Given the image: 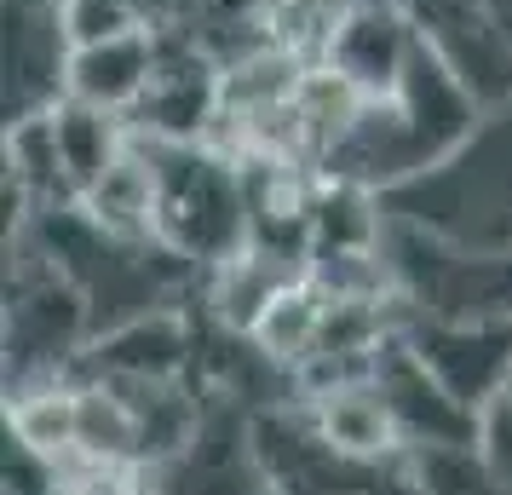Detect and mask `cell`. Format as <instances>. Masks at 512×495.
Listing matches in <instances>:
<instances>
[{
    "mask_svg": "<svg viewBox=\"0 0 512 495\" xmlns=\"http://www.w3.org/2000/svg\"><path fill=\"white\" fill-rule=\"evenodd\" d=\"M392 219L443 236L455 248H507L512 242V104L484 110L449 156L380 196Z\"/></svg>",
    "mask_w": 512,
    "mask_h": 495,
    "instance_id": "cell-1",
    "label": "cell"
},
{
    "mask_svg": "<svg viewBox=\"0 0 512 495\" xmlns=\"http://www.w3.org/2000/svg\"><path fill=\"white\" fill-rule=\"evenodd\" d=\"M156 167V236L179 254L231 260L248 248V173L242 156L213 150V139H139Z\"/></svg>",
    "mask_w": 512,
    "mask_h": 495,
    "instance_id": "cell-2",
    "label": "cell"
},
{
    "mask_svg": "<svg viewBox=\"0 0 512 495\" xmlns=\"http://www.w3.org/2000/svg\"><path fill=\"white\" fill-rule=\"evenodd\" d=\"M403 18L415 24L420 47H432L461 75V87L484 110H507L512 104V52L484 18V0H397Z\"/></svg>",
    "mask_w": 512,
    "mask_h": 495,
    "instance_id": "cell-3",
    "label": "cell"
},
{
    "mask_svg": "<svg viewBox=\"0 0 512 495\" xmlns=\"http://www.w3.org/2000/svg\"><path fill=\"white\" fill-rule=\"evenodd\" d=\"M70 81V35L58 6L6 0V121L41 116L64 98Z\"/></svg>",
    "mask_w": 512,
    "mask_h": 495,
    "instance_id": "cell-4",
    "label": "cell"
},
{
    "mask_svg": "<svg viewBox=\"0 0 512 495\" xmlns=\"http://www.w3.org/2000/svg\"><path fill=\"white\" fill-rule=\"evenodd\" d=\"M156 64H162V35L156 29L116 35V41H98V47H75L64 98H81V104H98V110L133 116L139 98L150 93V81H156Z\"/></svg>",
    "mask_w": 512,
    "mask_h": 495,
    "instance_id": "cell-5",
    "label": "cell"
},
{
    "mask_svg": "<svg viewBox=\"0 0 512 495\" xmlns=\"http://www.w3.org/2000/svg\"><path fill=\"white\" fill-rule=\"evenodd\" d=\"M317 432L334 455L369 461V455H386L397 444L403 421H397L392 398L380 392V380L369 375V380H340L317 398Z\"/></svg>",
    "mask_w": 512,
    "mask_h": 495,
    "instance_id": "cell-6",
    "label": "cell"
},
{
    "mask_svg": "<svg viewBox=\"0 0 512 495\" xmlns=\"http://www.w3.org/2000/svg\"><path fill=\"white\" fill-rule=\"evenodd\" d=\"M52 133H58V156H64V179H70L75 202L133 150V121L116 110H98V104H81V98L52 104Z\"/></svg>",
    "mask_w": 512,
    "mask_h": 495,
    "instance_id": "cell-7",
    "label": "cell"
},
{
    "mask_svg": "<svg viewBox=\"0 0 512 495\" xmlns=\"http://www.w3.org/2000/svg\"><path fill=\"white\" fill-rule=\"evenodd\" d=\"M81 213L116 242H150L156 236V167L144 156L139 133H133V150L81 196Z\"/></svg>",
    "mask_w": 512,
    "mask_h": 495,
    "instance_id": "cell-8",
    "label": "cell"
},
{
    "mask_svg": "<svg viewBox=\"0 0 512 495\" xmlns=\"http://www.w3.org/2000/svg\"><path fill=\"white\" fill-rule=\"evenodd\" d=\"M12 432H18L29 449H41V455L75 449L81 444V398L64 392V386L29 392V398H18V409H12Z\"/></svg>",
    "mask_w": 512,
    "mask_h": 495,
    "instance_id": "cell-9",
    "label": "cell"
},
{
    "mask_svg": "<svg viewBox=\"0 0 512 495\" xmlns=\"http://www.w3.org/2000/svg\"><path fill=\"white\" fill-rule=\"evenodd\" d=\"M58 24H64L70 52H75V47L116 41V35H139V29H150V18L139 12V0H64Z\"/></svg>",
    "mask_w": 512,
    "mask_h": 495,
    "instance_id": "cell-10",
    "label": "cell"
},
{
    "mask_svg": "<svg viewBox=\"0 0 512 495\" xmlns=\"http://www.w3.org/2000/svg\"><path fill=\"white\" fill-rule=\"evenodd\" d=\"M484 18L495 24V35H501L507 52H512V0H484Z\"/></svg>",
    "mask_w": 512,
    "mask_h": 495,
    "instance_id": "cell-11",
    "label": "cell"
},
{
    "mask_svg": "<svg viewBox=\"0 0 512 495\" xmlns=\"http://www.w3.org/2000/svg\"><path fill=\"white\" fill-rule=\"evenodd\" d=\"M35 6H64V0H35Z\"/></svg>",
    "mask_w": 512,
    "mask_h": 495,
    "instance_id": "cell-12",
    "label": "cell"
}]
</instances>
